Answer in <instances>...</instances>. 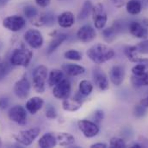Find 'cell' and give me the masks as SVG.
I'll return each mask as SVG.
<instances>
[{
  "instance_id": "6da1fadb",
  "label": "cell",
  "mask_w": 148,
  "mask_h": 148,
  "mask_svg": "<svg viewBox=\"0 0 148 148\" xmlns=\"http://www.w3.org/2000/svg\"><path fill=\"white\" fill-rule=\"evenodd\" d=\"M87 56L96 64H103L112 59L114 56V51L110 47L103 44L97 43L91 46L87 50Z\"/></svg>"
},
{
  "instance_id": "7a4b0ae2",
  "label": "cell",
  "mask_w": 148,
  "mask_h": 148,
  "mask_svg": "<svg viewBox=\"0 0 148 148\" xmlns=\"http://www.w3.org/2000/svg\"><path fill=\"white\" fill-rule=\"evenodd\" d=\"M33 57V53L31 50L27 49L24 46L18 48L14 50L10 56V63L11 65L14 66H23L27 67L29 66L31 59Z\"/></svg>"
},
{
  "instance_id": "3957f363",
  "label": "cell",
  "mask_w": 148,
  "mask_h": 148,
  "mask_svg": "<svg viewBox=\"0 0 148 148\" xmlns=\"http://www.w3.org/2000/svg\"><path fill=\"white\" fill-rule=\"evenodd\" d=\"M47 69L44 65H39L33 72V87L37 93L42 94L46 88Z\"/></svg>"
},
{
  "instance_id": "277c9868",
  "label": "cell",
  "mask_w": 148,
  "mask_h": 148,
  "mask_svg": "<svg viewBox=\"0 0 148 148\" xmlns=\"http://www.w3.org/2000/svg\"><path fill=\"white\" fill-rule=\"evenodd\" d=\"M91 15H92V19H93L96 29L103 30L108 20L107 12L103 5L102 3H97L96 5H94Z\"/></svg>"
},
{
  "instance_id": "5b68a950",
  "label": "cell",
  "mask_w": 148,
  "mask_h": 148,
  "mask_svg": "<svg viewBox=\"0 0 148 148\" xmlns=\"http://www.w3.org/2000/svg\"><path fill=\"white\" fill-rule=\"evenodd\" d=\"M26 25V20L22 16L13 15L5 17L3 21V26L10 31L16 32L21 31Z\"/></svg>"
},
{
  "instance_id": "8992f818",
  "label": "cell",
  "mask_w": 148,
  "mask_h": 148,
  "mask_svg": "<svg viewBox=\"0 0 148 148\" xmlns=\"http://www.w3.org/2000/svg\"><path fill=\"white\" fill-rule=\"evenodd\" d=\"M40 133V130L38 127H33L28 130H23L19 132L16 135H15V140L23 146H29L39 136Z\"/></svg>"
},
{
  "instance_id": "52a82bcc",
  "label": "cell",
  "mask_w": 148,
  "mask_h": 148,
  "mask_svg": "<svg viewBox=\"0 0 148 148\" xmlns=\"http://www.w3.org/2000/svg\"><path fill=\"white\" fill-rule=\"evenodd\" d=\"M77 126L83 134L87 138H92L98 134L99 127L98 126L90 120H80L77 121Z\"/></svg>"
},
{
  "instance_id": "ba28073f",
  "label": "cell",
  "mask_w": 148,
  "mask_h": 148,
  "mask_svg": "<svg viewBox=\"0 0 148 148\" xmlns=\"http://www.w3.org/2000/svg\"><path fill=\"white\" fill-rule=\"evenodd\" d=\"M30 91V82L26 76H23L15 83L14 93L21 100H24L28 97Z\"/></svg>"
},
{
  "instance_id": "9c48e42d",
  "label": "cell",
  "mask_w": 148,
  "mask_h": 148,
  "mask_svg": "<svg viewBox=\"0 0 148 148\" xmlns=\"http://www.w3.org/2000/svg\"><path fill=\"white\" fill-rule=\"evenodd\" d=\"M71 93V83L66 78L53 87V94L59 100H65L69 97Z\"/></svg>"
},
{
  "instance_id": "30bf717a",
  "label": "cell",
  "mask_w": 148,
  "mask_h": 148,
  "mask_svg": "<svg viewBox=\"0 0 148 148\" xmlns=\"http://www.w3.org/2000/svg\"><path fill=\"white\" fill-rule=\"evenodd\" d=\"M8 116L10 120L19 124V125H24L27 121V113L24 108L22 106L16 105L12 107L9 112Z\"/></svg>"
},
{
  "instance_id": "8fae6325",
  "label": "cell",
  "mask_w": 148,
  "mask_h": 148,
  "mask_svg": "<svg viewBox=\"0 0 148 148\" xmlns=\"http://www.w3.org/2000/svg\"><path fill=\"white\" fill-rule=\"evenodd\" d=\"M24 39L26 42L33 49H39L43 44L42 34L37 30L30 29L27 31L24 34Z\"/></svg>"
},
{
  "instance_id": "7c38bea8",
  "label": "cell",
  "mask_w": 148,
  "mask_h": 148,
  "mask_svg": "<svg viewBox=\"0 0 148 148\" xmlns=\"http://www.w3.org/2000/svg\"><path fill=\"white\" fill-rule=\"evenodd\" d=\"M97 36L95 29L90 25H84L82 26L77 32V37L79 41L82 42H92Z\"/></svg>"
},
{
  "instance_id": "4fadbf2b",
  "label": "cell",
  "mask_w": 148,
  "mask_h": 148,
  "mask_svg": "<svg viewBox=\"0 0 148 148\" xmlns=\"http://www.w3.org/2000/svg\"><path fill=\"white\" fill-rule=\"evenodd\" d=\"M93 80L96 86L101 90L105 91L109 88V81L106 74L100 69H96L93 71Z\"/></svg>"
},
{
  "instance_id": "5bb4252c",
  "label": "cell",
  "mask_w": 148,
  "mask_h": 148,
  "mask_svg": "<svg viewBox=\"0 0 148 148\" xmlns=\"http://www.w3.org/2000/svg\"><path fill=\"white\" fill-rule=\"evenodd\" d=\"M111 81L115 86H120L125 78V69L121 65H114L112 67L110 72Z\"/></svg>"
},
{
  "instance_id": "9a60e30c",
  "label": "cell",
  "mask_w": 148,
  "mask_h": 148,
  "mask_svg": "<svg viewBox=\"0 0 148 148\" xmlns=\"http://www.w3.org/2000/svg\"><path fill=\"white\" fill-rule=\"evenodd\" d=\"M128 30L134 37H137V38L146 39L148 37L147 29L145 27L144 24L139 22H136V21L131 22L128 25Z\"/></svg>"
},
{
  "instance_id": "2e32d148",
  "label": "cell",
  "mask_w": 148,
  "mask_h": 148,
  "mask_svg": "<svg viewBox=\"0 0 148 148\" xmlns=\"http://www.w3.org/2000/svg\"><path fill=\"white\" fill-rule=\"evenodd\" d=\"M121 31V24L116 21L114 22V24L109 28H106L105 30L103 31V39L107 42H112L118 32H120Z\"/></svg>"
},
{
  "instance_id": "e0dca14e",
  "label": "cell",
  "mask_w": 148,
  "mask_h": 148,
  "mask_svg": "<svg viewBox=\"0 0 148 148\" xmlns=\"http://www.w3.org/2000/svg\"><path fill=\"white\" fill-rule=\"evenodd\" d=\"M58 24L62 28H70L75 23V17L73 12L71 11H65L58 16L57 18Z\"/></svg>"
},
{
  "instance_id": "ac0fdd59",
  "label": "cell",
  "mask_w": 148,
  "mask_h": 148,
  "mask_svg": "<svg viewBox=\"0 0 148 148\" xmlns=\"http://www.w3.org/2000/svg\"><path fill=\"white\" fill-rule=\"evenodd\" d=\"M44 101L40 97H32L26 102V109L31 114H36L43 107Z\"/></svg>"
},
{
  "instance_id": "d6986e66",
  "label": "cell",
  "mask_w": 148,
  "mask_h": 148,
  "mask_svg": "<svg viewBox=\"0 0 148 148\" xmlns=\"http://www.w3.org/2000/svg\"><path fill=\"white\" fill-rule=\"evenodd\" d=\"M82 107V101L77 98H69L63 100L62 108L64 110L69 112H75L81 108Z\"/></svg>"
},
{
  "instance_id": "ffe728a7",
  "label": "cell",
  "mask_w": 148,
  "mask_h": 148,
  "mask_svg": "<svg viewBox=\"0 0 148 148\" xmlns=\"http://www.w3.org/2000/svg\"><path fill=\"white\" fill-rule=\"evenodd\" d=\"M62 69L65 71V73L71 76H77L79 74L84 73L85 69L78 64H73V63H65L62 65Z\"/></svg>"
},
{
  "instance_id": "44dd1931",
  "label": "cell",
  "mask_w": 148,
  "mask_h": 148,
  "mask_svg": "<svg viewBox=\"0 0 148 148\" xmlns=\"http://www.w3.org/2000/svg\"><path fill=\"white\" fill-rule=\"evenodd\" d=\"M57 144V138L51 133H46L40 137L39 140V146L41 148H51Z\"/></svg>"
},
{
  "instance_id": "7402d4cb",
  "label": "cell",
  "mask_w": 148,
  "mask_h": 148,
  "mask_svg": "<svg viewBox=\"0 0 148 148\" xmlns=\"http://www.w3.org/2000/svg\"><path fill=\"white\" fill-rule=\"evenodd\" d=\"M67 38V35L66 34H59L54 36L53 40L50 42L48 48H47V54H51L55 51Z\"/></svg>"
},
{
  "instance_id": "603a6c76",
  "label": "cell",
  "mask_w": 148,
  "mask_h": 148,
  "mask_svg": "<svg viewBox=\"0 0 148 148\" xmlns=\"http://www.w3.org/2000/svg\"><path fill=\"white\" fill-rule=\"evenodd\" d=\"M65 79L64 74L60 69H53L48 77V85L50 87H54L58 83H60L61 81Z\"/></svg>"
},
{
  "instance_id": "cb8c5ba5",
  "label": "cell",
  "mask_w": 148,
  "mask_h": 148,
  "mask_svg": "<svg viewBox=\"0 0 148 148\" xmlns=\"http://www.w3.org/2000/svg\"><path fill=\"white\" fill-rule=\"evenodd\" d=\"M56 138L60 147H69L75 142V138L72 134L67 133H58Z\"/></svg>"
},
{
  "instance_id": "d4e9b609",
  "label": "cell",
  "mask_w": 148,
  "mask_h": 148,
  "mask_svg": "<svg viewBox=\"0 0 148 148\" xmlns=\"http://www.w3.org/2000/svg\"><path fill=\"white\" fill-rule=\"evenodd\" d=\"M126 9L129 14L138 15L142 10V5L139 0H128L126 3Z\"/></svg>"
},
{
  "instance_id": "484cf974",
  "label": "cell",
  "mask_w": 148,
  "mask_h": 148,
  "mask_svg": "<svg viewBox=\"0 0 148 148\" xmlns=\"http://www.w3.org/2000/svg\"><path fill=\"white\" fill-rule=\"evenodd\" d=\"M131 82L136 88H140L143 86H148V71H146L144 74L140 75L132 74Z\"/></svg>"
},
{
  "instance_id": "4316f807",
  "label": "cell",
  "mask_w": 148,
  "mask_h": 148,
  "mask_svg": "<svg viewBox=\"0 0 148 148\" xmlns=\"http://www.w3.org/2000/svg\"><path fill=\"white\" fill-rule=\"evenodd\" d=\"M93 9V4L91 3L90 1H85L84 3L83 4L81 10L78 14V19L79 20H84L86 19L92 12Z\"/></svg>"
},
{
  "instance_id": "83f0119b",
  "label": "cell",
  "mask_w": 148,
  "mask_h": 148,
  "mask_svg": "<svg viewBox=\"0 0 148 148\" xmlns=\"http://www.w3.org/2000/svg\"><path fill=\"white\" fill-rule=\"evenodd\" d=\"M93 90L92 83L88 80H82L79 83V92L84 96H88Z\"/></svg>"
},
{
  "instance_id": "f1b7e54d",
  "label": "cell",
  "mask_w": 148,
  "mask_h": 148,
  "mask_svg": "<svg viewBox=\"0 0 148 148\" xmlns=\"http://www.w3.org/2000/svg\"><path fill=\"white\" fill-rule=\"evenodd\" d=\"M23 13H24L25 17L27 18H29L30 21L33 20L35 17H36L37 16L39 15L38 10H37L35 6H32V5H28V6L24 7Z\"/></svg>"
},
{
  "instance_id": "f546056e",
  "label": "cell",
  "mask_w": 148,
  "mask_h": 148,
  "mask_svg": "<svg viewBox=\"0 0 148 148\" xmlns=\"http://www.w3.org/2000/svg\"><path fill=\"white\" fill-rule=\"evenodd\" d=\"M65 57L72 61H80L82 59V55L75 49H70L65 53Z\"/></svg>"
},
{
  "instance_id": "4dcf8cb0",
  "label": "cell",
  "mask_w": 148,
  "mask_h": 148,
  "mask_svg": "<svg viewBox=\"0 0 148 148\" xmlns=\"http://www.w3.org/2000/svg\"><path fill=\"white\" fill-rule=\"evenodd\" d=\"M148 69V66L144 63H137L135 66L132 68V73L135 75H140L144 74Z\"/></svg>"
},
{
  "instance_id": "1f68e13d",
  "label": "cell",
  "mask_w": 148,
  "mask_h": 148,
  "mask_svg": "<svg viewBox=\"0 0 148 148\" xmlns=\"http://www.w3.org/2000/svg\"><path fill=\"white\" fill-rule=\"evenodd\" d=\"M110 147L112 148H125L127 147V145L122 139L114 137L110 141Z\"/></svg>"
},
{
  "instance_id": "d6a6232c",
  "label": "cell",
  "mask_w": 148,
  "mask_h": 148,
  "mask_svg": "<svg viewBox=\"0 0 148 148\" xmlns=\"http://www.w3.org/2000/svg\"><path fill=\"white\" fill-rule=\"evenodd\" d=\"M10 72L9 64L0 58V81L3 80Z\"/></svg>"
},
{
  "instance_id": "836d02e7",
  "label": "cell",
  "mask_w": 148,
  "mask_h": 148,
  "mask_svg": "<svg viewBox=\"0 0 148 148\" xmlns=\"http://www.w3.org/2000/svg\"><path fill=\"white\" fill-rule=\"evenodd\" d=\"M135 47L139 54H148V40L140 42Z\"/></svg>"
},
{
  "instance_id": "e575fe53",
  "label": "cell",
  "mask_w": 148,
  "mask_h": 148,
  "mask_svg": "<svg viewBox=\"0 0 148 148\" xmlns=\"http://www.w3.org/2000/svg\"><path fill=\"white\" fill-rule=\"evenodd\" d=\"M147 107L143 106L142 104H140V105H137L135 108H134V115L137 117V118H141L143 117L146 113H147Z\"/></svg>"
},
{
  "instance_id": "d590c367",
  "label": "cell",
  "mask_w": 148,
  "mask_h": 148,
  "mask_svg": "<svg viewBox=\"0 0 148 148\" xmlns=\"http://www.w3.org/2000/svg\"><path fill=\"white\" fill-rule=\"evenodd\" d=\"M46 116L50 120H54L57 118V111L55 108L52 105H48L46 108Z\"/></svg>"
},
{
  "instance_id": "8d00e7d4",
  "label": "cell",
  "mask_w": 148,
  "mask_h": 148,
  "mask_svg": "<svg viewBox=\"0 0 148 148\" xmlns=\"http://www.w3.org/2000/svg\"><path fill=\"white\" fill-rule=\"evenodd\" d=\"M93 116H94L95 122L96 123H100L104 118V113L102 110H97V111L94 112Z\"/></svg>"
},
{
  "instance_id": "74e56055",
  "label": "cell",
  "mask_w": 148,
  "mask_h": 148,
  "mask_svg": "<svg viewBox=\"0 0 148 148\" xmlns=\"http://www.w3.org/2000/svg\"><path fill=\"white\" fill-rule=\"evenodd\" d=\"M110 1L112 2V3L117 8H121L122 6L126 5V3L127 2V0H110Z\"/></svg>"
},
{
  "instance_id": "f35d334b",
  "label": "cell",
  "mask_w": 148,
  "mask_h": 148,
  "mask_svg": "<svg viewBox=\"0 0 148 148\" xmlns=\"http://www.w3.org/2000/svg\"><path fill=\"white\" fill-rule=\"evenodd\" d=\"M35 1L40 7H42V8L48 6L51 2V0H35Z\"/></svg>"
},
{
  "instance_id": "ab89813d",
  "label": "cell",
  "mask_w": 148,
  "mask_h": 148,
  "mask_svg": "<svg viewBox=\"0 0 148 148\" xmlns=\"http://www.w3.org/2000/svg\"><path fill=\"white\" fill-rule=\"evenodd\" d=\"M9 106V100L7 98H1L0 99V108L5 109Z\"/></svg>"
},
{
  "instance_id": "60d3db41",
  "label": "cell",
  "mask_w": 148,
  "mask_h": 148,
  "mask_svg": "<svg viewBox=\"0 0 148 148\" xmlns=\"http://www.w3.org/2000/svg\"><path fill=\"white\" fill-rule=\"evenodd\" d=\"M91 148H106L107 147V145L104 144V143H96V144H93L90 146Z\"/></svg>"
},
{
  "instance_id": "b9f144b4",
  "label": "cell",
  "mask_w": 148,
  "mask_h": 148,
  "mask_svg": "<svg viewBox=\"0 0 148 148\" xmlns=\"http://www.w3.org/2000/svg\"><path fill=\"white\" fill-rule=\"evenodd\" d=\"M140 104H142L143 106H145V107L148 108V96L147 97V98H145V99L141 100V101H140Z\"/></svg>"
},
{
  "instance_id": "7bdbcfd3",
  "label": "cell",
  "mask_w": 148,
  "mask_h": 148,
  "mask_svg": "<svg viewBox=\"0 0 148 148\" xmlns=\"http://www.w3.org/2000/svg\"><path fill=\"white\" fill-rule=\"evenodd\" d=\"M131 147L132 148H142V147H145V146H144V145H141V144H140V143H134V144H133V145L131 146Z\"/></svg>"
},
{
  "instance_id": "ee69618b",
  "label": "cell",
  "mask_w": 148,
  "mask_h": 148,
  "mask_svg": "<svg viewBox=\"0 0 148 148\" xmlns=\"http://www.w3.org/2000/svg\"><path fill=\"white\" fill-rule=\"evenodd\" d=\"M9 0H0V6H3L7 3Z\"/></svg>"
},
{
  "instance_id": "f6af8a7d",
  "label": "cell",
  "mask_w": 148,
  "mask_h": 148,
  "mask_svg": "<svg viewBox=\"0 0 148 148\" xmlns=\"http://www.w3.org/2000/svg\"><path fill=\"white\" fill-rule=\"evenodd\" d=\"M2 147V141H1V140H0V147Z\"/></svg>"
}]
</instances>
